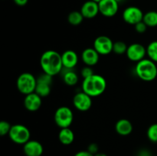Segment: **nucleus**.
Wrapping results in <instances>:
<instances>
[{"label": "nucleus", "instance_id": "c85d7f7f", "mask_svg": "<svg viewBox=\"0 0 157 156\" xmlns=\"http://www.w3.org/2000/svg\"><path fill=\"white\" fill-rule=\"evenodd\" d=\"M98 149H99V148H98V145L95 143L90 144L88 148H87V151H88L89 152L91 153V154H93L94 155L96 154L97 153H98Z\"/></svg>", "mask_w": 157, "mask_h": 156}, {"label": "nucleus", "instance_id": "423d86ee", "mask_svg": "<svg viewBox=\"0 0 157 156\" xmlns=\"http://www.w3.org/2000/svg\"><path fill=\"white\" fill-rule=\"evenodd\" d=\"M55 122L59 128H69L74 120L72 110L67 106H61L55 113Z\"/></svg>", "mask_w": 157, "mask_h": 156}, {"label": "nucleus", "instance_id": "dca6fc26", "mask_svg": "<svg viewBox=\"0 0 157 156\" xmlns=\"http://www.w3.org/2000/svg\"><path fill=\"white\" fill-rule=\"evenodd\" d=\"M63 67L64 69L71 70L78 64V56L75 51L72 50H67L61 54Z\"/></svg>", "mask_w": 157, "mask_h": 156}, {"label": "nucleus", "instance_id": "2f4dec72", "mask_svg": "<svg viewBox=\"0 0 157 156\" xmlns=\"http://www.w3.org/2000/svg\"><path fill=\"white\" fill-rule=\"evenodd\" d=\"M139 156H150V154L148 152V151H142L139 154Z\"/></svg>", "mask_w": 157, "mask_h": 156}, {"label": "nucleus", "instance_id": "6ab92c4d", "mask_svg": "<svg viewBox=\"0 0 157 156\" xmlns=\"http://www.w3.org/2000/svg\"><path fill=\"white\" fill-rule=\"evenodd\" d=\"M67 70L63 75V80L64 84H67V86H75L78 84V76L75 71L71 70Z\"/></svg>", "mask_w": 157, "mask_h": 156}, {"label": "nucleus", "instance_id": "f3484780", "mask_svg": "<svg viewBox=\"0 0 157 156\" xmlns=\"http://www.w3.org/2000/svg\"><path fill=\"white\" fill-rule=\"evenodd\" d=\"M115 130L120 136H129L133 131V125L128 119H119L116 122V125H115Z\"/></svg>", "mask_w": 157, "mask_h": 156}, {"label": "nucleus", "instance_id": "7ed1b4c3", "mask_svg": "<svg viewBox=\"0 0 157 156\" xmlns=\"http://www.w3.org/2000/svg\"><path fill=\"white\" fill-rule=\"evenodd\" d=\"M135 72L140 80L150 82L156 78L157 66L156 63L150 58H144L136 63Z\"/></svg>", "mask_w": 157, "mask_h": 156}, {"label": "nucleus", "instance_id": "9b49d317", "mask_svg": "<svg viewBox=\"0 0 157 156\" xmlns=\"http://www.w3.org/2000/svg\"><path fill=\"white\" fill-rule=\"evenodd\" d=\"M100 13L105 17H113L119 10V2L116 0H101L99 3Z\"/></svg>", "mask_w": 157, "mask_h": 156}, {"label": "nucleus", "instance_id": "f03ea898", "mask_svg": "<svg viewBox=\"0 0 157 156\" xmlns=\"http://www.w3.org/2000/svg\"><path fill=\"white\" fill-rule=\"evenodd\" d=\"M82 91L91 97H96L103 94L107 88V81L104 76L94 73L90 76L84 78L81 85Z\"/></svg>", "mask_w": 157, "mask_h": 156}, {"label": "nucleus", "instance_id": "cd10ccee", "mask_svg": "<svg viewBox=\"0 0 157 156\" xmlns=\"http://www.w3.org/2000/svg\"><path fill=\"white\" fill-rule=\"evenodd\" d=\"M134 28H135V30H136V32H138V33H140V34H142V33H144V32L147 31L148 26H147V24L144 23V21H140V22L137 23L136 24H135Z\"/></svg>", "mask_w": 157, "mask_h": 156}, {"label": "nucleus", "instance_id": "20e7f679", "mask_svg": "<svg viewBox=\"0 0 157 156\" xmlns=\"http://www.w3.org/2000/svg\"><path fill=\"white\" fill-rule=\"evenodd\" d=\"M37 85V78L32 73L24 72L18 76L16 86L18 91L24 95L34 93Z\"/></svg>", "mask_w": 157, "mask_h": 156}, {"label": "nucleus", "instance_id": "aec40b11", "mask_svg": "<svg viewBox=\"0 0 157 156\" xmlns=\"http://www.w3.org/2000/svg\"><path fill=\"white\" fill-rule=\"evenodd\" d=\"M51 86H52V84H50L37 81V85L35 92L37 94L39 95L41 98L46 97L51 93Z\"/></svg>", "mask_w": 157, "mask_h": 156}, {"label": "nucleus", "instance_id": "0eeeda50", "mask_svg": "<svg viewBox=\"0 0 157 156\" xmlns=\"http://www.w3.org/2000/svg\"><path fill=\"white\" fill-rule=\"evenodd\" d=\"M144 12L140 8L136 6H129L123 12V19L126 23L135 25L144 19Z\"/></svg>", "mask_w": 157, "mask_h": 156}, {"label": "nucleus", "instance_id": "412c9836", "mask_svg": "<svg viewBox=\"0 0 157 156\" xmlns=\"http://www.w3.org/2000/svg\"><path fill=\"white\" fill-rule=\"evenodd\" d=\"M84 18L81 12H78V11H73L67 15V21H68L69 24L74 26H78L81 24Z\"/></svg>", "mask_w": 157, "mask_h": 156}, {"label": "nucleus", "instance_id": "f8f14e48", "mask_svg": "<svg viewBox=\"0 0 157 156\" xmlns=\"http://www.w3.org/2000/svg\"><path fill=\"white\" fill-rule=\"evenodd\" d=\"M42 103V98L35 92L25 95L24 99L25 108L30 112H35L40 109Z\"/></svg>", "mask_w": 157, "mask_h": 156}, {"label": "nucleus", "instance_id": "a211bd4d", "mask_svg": "<svg viewBox=\"0 0 157 156\" xmlns=\"http://www.w3.org/2000/svg\"><path fill=\"white\" fill-rule=\"evenodd\" d=\"M58 139L63 145H69L75 140V134L70 128H61L58 133Z\"/></svg>", "mask_w": 157, "mask_h": 156}, {"label": "nucleus", "instance_id": "7c9ffc66", "mask_svg": "<svg viewBox=\"0 0 157 156\" xmlns=\"http://www.w3.org/2000/svg\"><path fill=\"white\" fill-rule=\"evenodd\" d=\"M29 0H13L14 2L18 6H24L28 3Z\"/></svg>", "mask_w": 157, "mask_h": 156}, {"label": "nucleus", "instance_id": "4be33fe9", "mask_svg": "<svg viewBox=\"0 0 157 156\" xmlns=\"http://www.w3.org/2000/svg\"><path fill=\"white\" fill-rule=\"evenodd\" d=\"M143 21L148 27H156L157 26V12L150 11L145 13Z\"/></svg>", "mask_w": 157, "mask_h": 156}, {"label": "nucleus", "instance_id": "473e14b6", "mask_svg": "<svg viewBox=\"0 0 157 156\" xmlns=\"http://www.w3.org/2000/svg\"><path fill=\"white\" fill-rule=\"evenodd\" d=\"M94 156H107V155L106 154H104V153L98 152V153H97L96 154H94Z\"/></svg>", "mask_w": 157, "mask_h": 156}, {"label": "nucleus", "instance_id": "1a4fd4ad", "mask_svg": "<svg viewBox=\"0 0 157 156\" xmlns=\"http://www.w3.org/2000/svg\"><path fill=\"white\" fill-rule=\"evenodd\" d=\"M126 54L130 61L137 63L144 59L147 54V47L139 43H133L128 46Z\"/></svg>", "mask_w": 157, "mask_h": 156}, {"label": "nucleus", "instance_id": "f704fd0d", "mask_svg": "<svg viewBox=\"0 0 157 156\" xmlns=\"http://www.w3.org/2000/svg\"><path fill=\"white\" fill-rule=\"evenodd\" d=\"M117 2H122V1H124V0H116Z\"/></svg>", "mask_w": 157, "mask_h": 156}, {"label": "nucleus", "instance_id": "6e6552de", "mask_svg": "<svg viewBox=\"0 0 157 156\" xmlns=\"http://www.w3.org/2000/svg\"><path fill=\"white\" fill-rule=\"evenodd\" d=\"M113 42L106 35L98 36L94 41V48L100 55H108L113 52Z\"/></svg>", "mask_w": 157, "mask_h": 156}, {"label": "nucleus", "instance_id": "5701e85b", "mask_svg": "<svg viewBox=\"0 0 157 156\" xmlns=\"http://www.w3.org/2000/svg\"><path fill=\"white\" fill-rule=\"evenodd\" d=\"M147 54L148 58L155 63H157V41H153L147 47Z\"/></svg>", "mask_w": 157, "mask_h": 156}, {"label": "nucleus", "instance_id": "c756f323", "mask_svg": "<svg viewBox=\"0 0 157 156\" xmlns=\"http://www.w3.org/2000/svg\"><path fill=\"white\" fill-rule=\"evenodd\" d=\"M75 156H94L88 151H80L75 154Z\"/></svg>", "mask_w": 157, "mask_h": 156}, {"label": "nucleus", "instance_id": "f257e3e1", "mask_svg": "<svg viewBox=\"0 0 157 156\" xmlns=\"http://www.w3.org/2000/svg\"><path fill=\"white\" fill-rule=\"evenodd\" d=\"M40 65L43 72L54 76L61 72L63 67L61 54L53 50L44 51L40 58Z\"/></svg>", "mask_w": 157, "mask_h": 156}, {"label": "nucleus", "instance_id": "a878e982", "mask_svg": "<svg viewBox=\"0 0 157 156\" xmlns=\"http://www.w3.org/2000/svg\"><path fill=\"white\" fill-rule=\"evenodd\" d=\"M11 128H12V125H10L9 122L4 120L1 121L0 122V136H4L9 135Z\"/></svg>", "mask_w": 157, "mask_h": 156}, {"label": "nucleus", "instance_id": "39448f33", "mask_svg": "<svg viewBox=\"0 0 157 156\" xmlns=\"http://www.w3.org/2000/svg\"><path fill=\"white\" fill-rule=\"evenodd\" d=\"M8 136L9 139L15 144L25 145L26 142L30 140L31 132L25 125L21 124H15L12 125V128Z\"/></svg>", "mask_w": 157, "mask_h": 156}, {"label": "nucleus", "instance_id": "393cba45", "mask_svg": "<svg viewBox=\"0 0 157 156\" xmlns=\"http://www.w3.org/2000/svg\"><path fill=\"white\" fill-rule=\"evenodd\" d=\"M147 137L152 142H157V123L152 124L147 129Z\"/></svg>", "mask_w": 157, "mask_h": 156}, {"label": "nucleus", "instance_id": "bb28decb", "mask_svg": "<svg viewBox=\"0 0 157 156\" xmlns=\"http://www.w3.org/2000/svg\"><path fill=\"white\" fill-rule=\"evenodd\" d=\"M94 73L92 67H89V66H85L84 67H83L82 70H81V76H82L84 79V78L89 77V76H90L91 75H93Z\"/></svg>", "mask_w": 157, "mask_h": 156}, {"label": "nucleus", "instance_id": "ddd939ff", "mask_svg": "<svg viewBox=\"0 0 157 156\" xmlns=\"http://www.w3.org/2000/svg\"><path fill=\"white\" fill-rule=\"evenodd\" d=\"M23 151L26 156H41L44 151V148L38 141L29 140L23 145Z\"/></svg>", "mask_w": 157, "mask_h": 156}, {"label": "nucleus", "instance_id": "9d476101", "mask_svg": "<svg viewBox=\"0 0 157 156\" xmlns=\"http://www.w3.org/2000/svg\"><path fill=\"white\" fill-rule=\"evenodd\" d=\"M73 105L79 111H87L92 106V97L84 91L78 92L74 96Z\"/></svg>", "mask_w": 157, "mask_h": 156}, {"label": "nucleus", "instance_id": "72a5a7b5", "mask_svg": "<svg viewBox=\"0 0 157 156\" xmlns=\"http://www.w3.org/2000/svg\"><path fill=\"white\" fill-rule=\"evenodd\" d=\"M92 1H94V2H97V3H99L101 1V0H92Z\"/></svg>", "mask_w": 157, "mask_h": 156}, {"label": "nucleus", "instance_id": "b1692460", "mask_svg": "<svg viewBox=\"0 0 157 156\" xmlns=\"http://www.w3.org/2000/svg\"><path fill=\"white\" fill-rule=\"evenodd\" d=\"M127 47H128V46L124 41H116V42H113V52H114L115 54L118 55L124 54L127 53Z\"/></svg>", "mask_w": 157, "mask_h": 156}, {"label": "nucleus", "instance_id": "4468645a", "mask_svg": "<svg viewBox=\"0 0 157 156\" xmlns=\"http://www.w3.org/2000/svg\"><path fill=\"white\" fill-rule=\"evenodd\" d=\"M80 12H81L84 18H88V19L94 18L100 12L98 3L95 2L92 0L85 2L81 6Z\"/></svg>", "mask_w": 157, "mask_h": 156}, {"label": "nucleus", "instance_id": "2eb2a0df", "mask_svg": "<svg viewBox=\"0 0 157 156\" xmlns=\"http://www.w3.org/2000/svg\"><path fill=\"white\" fill-rule=\"evenodd\" d=\"M100 54L94 48L88 47L83 50L81 54V59L86 66L93 67L96 65L99 61Z\"/></svg>", "mask_w": 157, "mask_h": 156}]
</instances>
